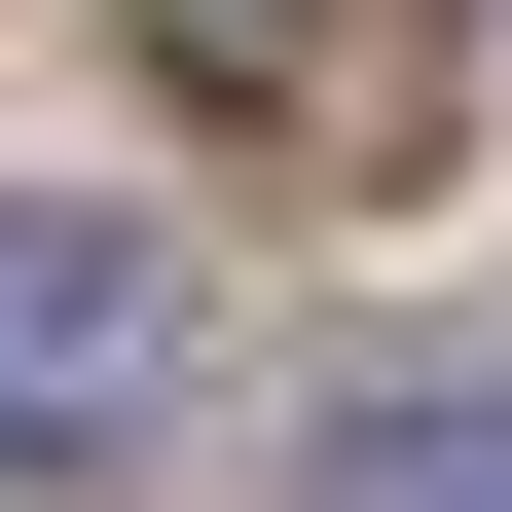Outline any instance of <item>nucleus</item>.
Listing matches in <instances>:
<instances>
[{
  "label": "nucleus",
  "mask_w": 512,
  "mask_h": 512,
  "mask_svg": "<svg viewBox=\"0 0 512 512\" xmlns=\"http://www.w3.org/2000/svg\"><path fill=\"white\" fill-rule=\"evenodd\" d=\"M147 403H183V256L110 220V183H0V439H37V476H110Z\"/></svg>",
  "instance_id": "nucleus-2"
},
{
  "label": "nucleus",
  "mask_w": 512,
  "mask_h": 512,
  "mask_svg": "<svg viewBox=\"0 0 512 512\" xmlns=\"http://www.w3.org/2000/svg\"><path fill=\"white\" fill-rule=\"evenodd\" d=\"M110 37L220 183H439L476 147V0H110Z\"/></svg>",
  "instance_id": "nucleus-1"
},
{
  "label": "nucleus",
  "mask_w": 512,
  "mask_h": 512,
  "mask_svg": "<svg viewBox=\"0 0 512 512\" xmlns=\"http://www.w3.org/2000/svg\"><path fill=\"white\" fill-rule=\"evenodd\" d=\"M330 512H512V403H366V439H330Z\"/></svg>",
  "instance_id": "nucleus-3"
}]
</instances>
